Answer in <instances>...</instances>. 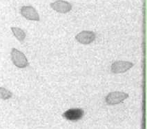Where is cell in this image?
Masks as SVG:
<instances>
[{"instance_id": "1", "label": "cell", "mask_w": 147, "mask_h": 129, "mask_svg": "<svg viewBox=\"0 0 147 129\" xmlns=\"http://www.w3.org/2000/svg\"><path fill=\"white\" fill-rule=\"evenodd\" d=\"M11 55L12 62L15 67L20 69H25L28 66V59L26 55L18 49L12 48Z\"/></svg>"}, {"instance_id": "2", "label": "cell", "mask_w": 147, "mask_h": 129, "mask_svg": "<svg viewBox=\"0 0 147 129\" xmlns=\"http://www.w3.org/2000/svg\"><path fill=\"white\" fill-rule=\"evenodd\" d=\"M128 97H129V94L126 93L119 92V91L111 92L106 97V102L109 105L118 104Z\"/></svg>"}, {"instance_id": "3", "label": "cell", "mask_w": 147, "mask_h": 129, "mask_svg": "<svg viewBox=\"0 0 147 129\" xmlns=\"http://www.w3.org/2000/svg\"><path fill=\"white\" fill-rule=\"evenodd\" d=\"M133 67V63L126 61H117L111 65V72L115 74L124 73Z\"/></svg>"}, {"instance_id": "4", "label": "cell", "mask_w": 147, "mask_h": 129, "mask_svg": "<svg viewBox=\"0 0 147 129\" xmlns=\"http://www.w3.org/2000/svg\"><path fill=\"white\" fill-rule=\"evenodd\" d=\"M21 15L30 21H40V17L35 8L31 6H24L20 10Z\"/></svg>"}, {"instance_id": "5", "label": "cell", "mask_w": 147, "mask_h": 129, "mask_svg": "<svg viewBox=\"0 0 147 129\" xmlns=\"http://www.w3.org/2000/svg\"><path fill=\"white\" fill-rule=\"evenodd\" d=\"M76 40L82 44H89L95 40V34L93 31L84 30L76 35Z\"/></svg>"}, {"instance_id": "6", "label": "cell", "mask_w": 147, "mask_h": 129, "mask_svg": "<svg viewBox=\"0 0 147 129\" xmlns=\"http://www.w3.org/2000/svg\"><path fill=\"white\" fill-rule=\"evenodd\" d=\"M51 7L59 13H67L72 9V5L64 0H57L51 3Z\"/></svg>"}, {"instance_id": "7", "label": "cell", "mask_w": 147, "mask_h": 129, "mask_svg": "<svg viewBox=\"0 0 147 129\" xmlns=\"http://www.w3.org/2000/svg\"><path fill=\"white\" fill-rule=\"evenodd\" d=\"M84 111L81 108H71L66 111L62 114V117L69 121H78L83 118Z\"/></svg>"}, {"instance_id": "8", "label": "cell", "mask_w": 147, "mask_h": 129, "mask_svg": "<svg viewBox=\"0 0 147 129\" xmlns=\"http://www.w3.org/2000/svg\"><path fill=\"white\" fill-rule=\"evenodd\" d=\"M11 29L14 36L17 38V40L21 42L24 41L26 35L25 32L23 30L20 28H18V27H11Z\"/></svg>"}, {"instance_id": "9", "label": "cell", "mask_w": 147, "mask_h": 129, "mask_svg": "<svg viewBox=\"0 0 147 129\" xmlns=\"http://www.w3.org/2000/svg\"><path fill=\"white\" fill-rule=\"evenodd\" d=\"M13 96V93L5 88L0 87V99L3 100H8Z\"/></svg>"}]
</instances>
